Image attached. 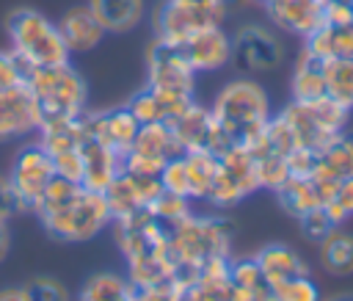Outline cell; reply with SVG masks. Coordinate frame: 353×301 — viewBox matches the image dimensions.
Here are the masks:
<instances>
[{"mask_svg":"<svg viewBox=\"0 0 353 301\" xmlns=\"http://www.w3.org/2000/svg\"><path fill=\"white\" fill-rule=\"evenodd\" d=\"M320 262L334 276H350L353 273V235L342 226H334L320 240Z\"/></svg>","mask_w":353,"mask_h":301,"instance_id":"25","label":"cell"},{"mask_svg":"<svg viewBox=\"0 0 353 301\" xmlns=\"http://www.w3.org/2000/svg\"><path fill=\"white\" fill-rule=\"evenodd\" d=\"M39 218L50 237L66 240V243L91 240L94 235H99V229H105L113 221L105 193L88 191L83 185L72 199H66L63 204H58L47 213H39Z\"/></svg>","mask_w":353,"mask_h":301,"instance_id":"3","label":"cell"},{"mask_svg":"<svg viewBox=\"0 0 353 301\" xmlns=\"http://www.w3.org/2000/svg\"><path fill=\"white\" fill-rule=\"evenodd\" d=\"M55 25H58L61 39L69 52H91L105 39V28L99 25V19L91 14L88 6L69 8Z\"/></svg>","mask_w":353,"mask_h":301,"instance_id":"19","label":"cell"},{"mask_svg":"<svg viewBox=\"0 0 353 301\" xmlns=\"http://www.w3.org/2000/svg\"><path fill=\"white\" fill-rule=\"evenodd\" d=\"M303 50L312 55L331 61V58H353V25H320L306 36Z\"/></svg>","mask_w":353,"mask_h":301,"instance_id":"23","label":"cell"},{"mask_svg":"<svg viewBox=\"0 0 353 301\" xmlns=\"http://www.w3.org/2000/svg\"><path fill=\"white\" fill-rule=\"evenodd\" d=\"M25 75H28V64L14 50H8V52L0 50V88L25 83Z\"/></svg>","mask_w":353,"mask_h":301,"instance_id":"37","label":"cell"},{"mask_svg":"<svg viewBox=\"0 0 353 301\" xmlns=\"http://www.w3.org/2000/svg\"><path fill=\"white\" fill-rule=\"evenodd\" d=\"M127 268H130L127 279L138 290V287H154V284L171 282L176 273V260H174L168 243H160V246H149L146 251L130 257Z\"/></svg>","mask_w":353,"mask_h":301,"instance_id":"18","label":"cell"},{"mask_svg":"<svg viewBox=\"0 0 353 301\" xmlns=\"http://www.w3.org/2000/svg\"><path fill=\"white\" fill-rule=\"evenodd\" d=\"M353 177V133H339L323 149H317L312 179L320 182H339Z\"/></svg>","mask_w":353,"mask_h":301,"instance_id":"20","label":"cell"},{"mask_svg":"<svg viewBox=\"0 0 353 301\" xmlns=\"http://www.w3.org/2000/svg\"><path fill=\"white\" fill-rule=\"evenodd\" d=\"M323 207H325V213L331 215V221H334L336 226H342V224L353 215V177L339 179L336 188H334V193H331V199H328Z\"/></svg>","mask_w":353,"mask_h":301,"instance_id":"32","label":"cell"},{"mask_svg":"<svg viewBox=\"0 0 353 301\" xmlns=\"http://www.w3.org/2000/svg\"><path fill=\"white\" fill-rule=\"evenodd\" d=\"M185 171H188V193L190 199H207L210 185L218 174V155L210 149H190L182 152Z\"/></svg>","mask_w":353,"mask_h":301,"instance_id":"26","label":"cell"},{"mask_svg":"<svg viewBox=\"0 0 353 301\" xmlns=\"http://www.w3.org/2000/svg\"><path fill=\"white\" fill-rule=\"evenodd\" d=\"M146 75H149V86L152 88L193 97L196 72L185 61L182 50L174 47V44H165L160 39H154L149 44V50H146Z\"/></svg>","mask_w":353,"mask_h":301,"instance_id":"10","label":"cell"},{"mask_svg":"<svg viewBox=\"0 0 353 301\" xmlns=\"http://www.w3.org/2000/svg\"><path fill=\"white\" fill-rule=\"evenodd\" d=\"M301 229H303V235L309 237V240H314V243H320L336 224L331 221V215L325 213V207H314V210H309V213H303L301 218Z\"/></svg>","mask_w":353,"mask_h":301,"instance_id":"36","label":"cell"},{"mask_svg":"<svg viewBox=\"0 0 353 301\" xmlns=\"http://www.w3.org/2000/svg\"><path fill=\"white\" fill-rule=\"evenodd\" d=\"M52 166H55V174L58 177H66L72 182H80L83 179V152H80V146L52 155Z\"/></svg>","mask_w":353,"mask_h":301,"instance_id":"38","label":"cell"},{"mask_svg":"<svg viewBox=\"0 0 353 301\" xmlns=\"http://www.w3.org/2000/svg\"><path fill=\"white\" fill-rule=\"evenodd\" d=\"M281 207L301 218L303 213L314 210V207H323V199H320V191H317V182L312 177H290L279 191H276Z\"/></svg>","mask_w":353,"mask_h":301,"instance_id":"27","label":"cell"},{"mask_svg":"<svg viewBox=\"0 0 353 301\" xmlns=\"http://www.w3.org/2000/svg\"><path fill=\"white\" fill-rule=\"evenodd\" d=\"M171 130L182 146V152H190V149H210L215 155H221L226 146H232L229 135L218 127V122L212 119V110L210 108H201V105H190L176 122H171Z\"/></svg>","mask_w":353,"mask_h":301,"instance_id":"13","label":"cell"},{"mask_svg":"<svg viewBox=\"0 0 353 301\" xmlns=\"http://www.w3.org/2000/svg\"><path fill=\"white\" fill-rule=\"evenodd\" d=\"M256 265L262 271V276L270 282V284H279V282H287V279H295V276H306V262L298 257V251H292L290 246H281V243H270L265 246L262 251H256Z\"/></svg>","mask_w":353,"mask_h":301,"instance_id":"21","label":"cell"},{"mask_svg":"<svg viewBox=\"0 0 353 301\" xmlns=\"http://www.w3.org/2000/svg\"><path fill=\"white\" fill-rule=\"evenodd\" d=\"M276 301H320V290L309 276H295L273 284Z\"/></svg>","mask_w":353,"mask_h":301,"instance_id":"34","label":"cell"},{"mask_svg":"<svg viewBox=\"0 0 353 301\" xmlns=\"http://www.w3.org/2000/svg\"><path fill=\"white\" fill-rule=\"evenodd\" d=\"M270 19L276 28L298 36H309L323 25V6L325 0H265Z\"/></svg>","mask_w":353,"mask_h":301,"instance_id":"17","label":"cell"},{"mask_svg":"<svg viewBox=\"0 0 353 301\" xmlns=\"http://www.w3.org/2000/svg\"><path fill=\"white\" fill-rule=\"evenodd\" d=\"M325 94L342 108H353V58L325 61Z\"/></svg>","mask_w":353,"mask_h":301,"instance_id":"29","label":"cell"},{"mask_svg":"<svg viewBox=\"0 0 353 301\" xmlns=\"http://www.w3.org/2000/svg\"><path fill=\"white\" fill-rule=\"evenodd\" d=\"M11 213H17V202H14V193H11L8 179H6V177H0V221L6 224Z\"/></svg>","mask_w":353,"mask_h":301,"instance_id":"40","label":"cell"},{"mask_svg":"<svg viewBox=\"0 0 353 301\" xmlns=\"http://www.w3.org/2000/svg\"><path fill=\"white\" fill-rule=\"evenodd\" d=\"M256 174H259V188L279 191L290 179V163H287L284 155L268 152V155L256 157Z\"/></svg>","mask_w":353,"mask_h":301,"instance_id":"31","label":"cell"},{"mask_svg":"<svg viewBox=\"0 0 353 301\" xmlns=\"http://www.w3.org/2000/svg\"><path fill=\"white\" fill-rule=\"evenodd\" d=\"M210 110L218 127L229 135V141L243 144L248 135L262 130L265 122L270 119V99H268V91L256 80L237 77V80H229L218 91Z\"/></svg>","mask_w":353,"mask_h":301,"instance_id":"1","label":"cell"},{"mask_svg":"<svg viewBox=\"0 0 353 301\" xmlns=\"http://www.w3.org/2000/svg\"><path fill=\"white\" fill-rule=\"evenodd\" d=\"M149 210H152V215H154L157 221H163L165 226H174V224H179L182 218L190 215V199H188V196H179V193L163 191V193L149 204Z\"/></svg>","mask_w":353,"mask_h":301,"instance_id":"30","label":"cell"},{"mask_svg":"<svg viewBox=\"0 0 353 301\" xmlns=\"http://www.w3.org/2000/svg\"><path fill=\"white\" fill-rule=\"evenodd\" d=\"M226 17V6L215 8H196V6H182L174 0H163L154 11V39L182 47L196 30L221 25Z\"/></svg>","mask_w":353,"mask_h":301,"instance_id":"9","label":"cell"},{"mask_svg":"<svg viewBox=\"0 0 353 301\" xmlns=\"http://www.w3.org/2000/svg\"><path fill=\"white\" fill-rule=\"evenodd\" d=\"M284 50L265 25H245L232 39V61L243 72H270L281 64Z\"/></svg>","mask_w":353,"mask_h":301,"instance_id":"11","label":"cell"},{"mask_svg":"<svg viewBox=\"0 0 353 301\" xmlns=\"http://www.w3.org/2000/svg\"><path fill=\"white\" fill-rule=\"evenodd\" d=\"M259 3H265V0H259Z\"/></svg>","mask_w":353,"mask_h":301,"instance_id":"44","label":"cell"},{"mask_svg":"<svg viewBox=\"0 0 353 301\" xmlns=\"http://www.w3.org/2000/svg\"><path fill=\"white\" fill-rule=\"evenodd\" d=\"M25 86L33 91L41 108V119L44 116H77L85 110V99H88L85 80L69 64L30 66L25 75Z\"/></svg>","mask_w":353,"mask_h":301,"instance_id":"5","label":"cell"},{"mask_svg":"<svg viewBox=\"0 0 353 301\" xmlns=\"http://www.w3.org/2000/svg\"><path fill=\"white\" fill-rule=\"evenodd\" d=\"M232 226L223 218H196L188 215L168 229V249L176 268H201L210 257H229Z\"/></svg>","mask_w":353,"mask_h":301,"instance_id":"4","label":"cell"},{"mask_svg":"<svg viewBox=\"0 0 353 301\" xmlns=\"http://www.w3.org/2000/svg\"><path fill=\"white\" fill-rule=\"evenodd\" d=\"M11 50L30 66H55L69 64V50L61 39V30L36 8H17L8 17Z\"/></svg>","mask_w":353,"mask_h":301,"instance_id":"2","label":"cell"},{"mask_svg":"<svg viewBox=\"0 0 353 301\" xmlns=\"http://www.w3.org/2000/svg\"><path fill=\"white\" fill-rule=\"evenodd\" d=\"M22 293H25V301H72V293L58 279H50V276H36L25 282Z\"/></svg>","mask_w":353,"mask_h":301,"instance_id":"33","label":"cell"},{"mask_svg":"<svg viewBox=\"0 0 353 301\" xmlns=\"http://www.w3.org/2000/svg\"><path fill=\"white\" fill-rule=\"evenodd\" d=\"M256 188H259L256 157L243 144H232L218 155V174L210 185L207 202L215 207H232Z\"/></svg>","mask_w":353,"mask_h":301,"instance_id":"7","label":"cell"},{"mask_svg":"<svg viewBox=\"0 0 353 301\" xmlns=\"http://www.w3.org/2000/svg\"><path fill=\"white\" fill-rule=\"evenodd\" d=\"M52 177H55V166H52V157L47 155V149L39 141L22 146L14 157L11 174L6 177L11 185V193H14L17 210H33Z\"/></svg>","mask_w":353,"mask_h":301,"instance_id":"8","label":"cell"},{"mask_svg":"<svg viewBox=\"0 0 353 301\" xmlns=\"http://www.w3.org/2000/svg\"><path fill=\"white\" fill-rule=\"evenodd\" d=\"M193 105V97H185V94H174V91H160V88H152L146 86L143 91H138L132 99H130V110L132 116L141 122V124H152V122H176L188 108Z\"/></svg>","mask_w":353,"mask_h":301,"instance_id":"15","label":"cell"},{"mask_svg":"<svg viewBox=\"0 0 353 301\" xmlns=\"http://www.w3.org/2000/svg\"><path fill=\"white\" fill-rule=\"evenodd\" d=\"M0 301H25V293L22 287H6L0 290Z\"/></svg>","mask_w":353,"mask_h":301,"instance_id":"43","label":"cell"},{"mask_svg":"<svg viewBox=\"0 0 353 301\" xmlns=\"http://www.w3.org/2000/svg\"><path fill=\"white\" fill-rule=\"evenodd\" d=\"M182 290L174 282L165 284H154V287H138L135 290V301H179Z\"/></svg>","mask_w":353,"mask_h":301,"instance_id":"39","label":"cell"},{"mask_svg":"<svg viewBox=\"0 0 353 301\" xmlns=\"http://www.w3.org/2000/svg\"><path fill=\"white\" fill-rule=\"evenodd\" d=\"M39 124L41 108L25 83L0 88V141L30 135L39 130Z\"/></svg>","mask_w":353,"mask_h":301,"instance_id":"12","label":"cell"},{"mask_svg":"<svg viewBox=\"0 0 353 301\" xmlns=\"http://www.w3.org/2000/svg\"><path fill=\"white\" fill-rule=\"evenodd\" d=\"M85 6L99 19L105 33H127L138 28L143 17V0H88Z\"/></svg>","mask_w":353,"mask_h":301,"instance_id":"22","label":"cell"},{"mask_svg":"<svg viewBox=\"0 0 353 301\" xmlns=\"http://www.w3.org/2000/svg\"><path fill=\"white\" fill-rule=\"evenodd\" d=\"M8 246H11V235H8V226L0 221V262H3L6 254H8Z\"/></svg>","mask_w":353,"mask_h":301,"instance_id":"41","label":"cell"},{"mask_svg":"<svg viewBox=\"0 0 353 301\" xmlns=\"http://www.w3.org/2000/svg\"><path fill=\"white\" fill-rule=\"evenodd\" d=\"M182 6H196V8H215V6H226V0H174Z\"/></svg>","mask_w":353,"mask_h":301,"instance_id":"42","label":"cell"},{"mask_svg":"<svg viewBox=\"0 0 353 301\" xmlns=\"http://www.w3.org/2000/svg\"><path fill=\"white\" fill-rule=\"evenodd\" d=\"M80 152H83V179H80V185L88 188V191L105 193V188L124 171V155L116 152L108 144H99V141H83Z\"/></svg>","mask_w":353,"mask_h":301,"instance_id":"16","label":"cell"},{"mask_svg":"<svg viewBox=\"0 0 353 301\" xmlns=\"http://www.w3.org/2000/svg\"><path fill=\"white\" fill-rule=\"evenodd\" d=\"M77 301H135V287L119 273H94Z\"/></svg>","mask_w":353,"mask_h":301,"instance_id":"28","label":"cell"},{"mask_svg":"<svg viewBox=\"0 0 353 301\" xmlns=\"http://www.w3.org/2000/svg\"><path fill=\"white\" fill-rule=\"evenodd\" d=\"M160 185H163V191H168V193H179V196H188V199H190V193H188V171H185L182 152L174 155L171 160H165V166H163V171H160Z\"/></svg>","mask_w":353,"mask_h":301,"instance_id":"35","label":"cell"},{"mask_svg":"<svg viewBox=\"0 0 353 301\" xmlns=\"http://www.w3.org/2000/svg\"><path fill=\"white\" fill-rule=\"evenodd\" d=\"M179 50L193 72H215L232 61V39L221 25L196 30Z\"/></svg>","mask_w":353,"mask_h":301,"instance_id":"14","label":"cell"},{"mask_svg":"<svg viewBox=\"0 0 353 301\" xmlns=\"http://www.w3.org/2000/svg\"><path fill=\"white\" fill-rule=\"evenodd\" d=\"M317 97H325V61L303 50L292 72V99H317Z\"/></svg>","mask_w":353,"mask_h":301,"instance_id":"24","label":"cell"},{"mask_svg":"<svg viewBox=\"0 0 353 301\" xmlns=\"http://www.w3.org/2000/svg\"><path fill=\"white\" fill-rule=\"evenodd\" d=\"M347 108H342L339 102H334L328 94L317 97V99H292L281 116L290 124L295 144L303 149H323L331 138H336L339 133H345L347 124Z\"/></svg>","mask_w":353,"mask_h":301,"instance_id":"6","label":"cell"}]
</instances>
